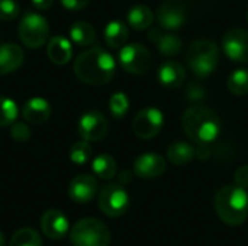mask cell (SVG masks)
<instances>
[{
	"label": "cell",
	"mask_w": 248,
	"mask_h": 246,
	"mask_svg": "<svg viewBox=\"0 0 248 246\" xmlns=\"http://www.w3.org/2000/svg\"><path fill=\"white\" fill-rule=\"evenodd\" d=\"M90 0H61L62 6L68 10H81L89 4Z\"/></svg>",
	"instance_id": "obj_34"
},
{
	"label": "cell",
	"mask_w": 248,
	"mask_h": 246,
	"mask_svg": "<svg viewBox=\"0 0 248 246\" xmlns=\"http://www.w3.org/2000/svg\"><path fill=\"white\" fill-rule=\"evenodd\" d=\"M119 62L122 68L129 74H145L151 64L153 57L151 52L141 43H129L121 48L119 51Z\"/></svg>",
	"instance_id": "obj_7"
},
{
	"label": "cell",
	"mask_w": 248,
	"mask_h": 246,
	"mask_svg": "<svg viewBox=\"0 0 248 246\" xmlns=\"http://www.w3.org/2000/svg\"><path fill=\"white\" fill-rule=\"evenodd\" d=\"M166 170H167L166 159L161 155L153 152L140 155L134 162V173L140 178H147V180L157 178L163 175Z\"/></svg>",
	"instance_id": "obj_13"
},
{
	"label": "cell",
	"mask_w": 248,
	"mask_h": 246,
	"mask_svg": "<svg viewBox=\"0 0 248 246\" xmlns=\"http://www.w3.org/2000/svg\"><path fill=\"white\" fill-rule=\"evenodd\" d=\"M234 181L237 186L243 187V188H248V165H243L240 167L235 174H234Z\"/></svg>",
	"instance_id": "obj_33"
},
{
	"label": "cell",
	"mask_w": 248,
	"mask_h": 246,
	"mask_svg": "<svg viewBox=\"0 0 248 246\" xmlns=\"http://www.w3.org/2000/svg\"><path fill=\"white\" fill-rule=\"evenodd\" d=\"M19 39L28 48L36 49L41 48L49 36V26L44 16L38 13H25L19 28H17Z\"/></svg>",
	"instance_id": "obj_6"
},
{
	"label": "cell",
	"mask_w": 248,
	"mask_h": 246,
	"mask_svg": "<svg viewBox=\"0 0 248 246\" xmlns=\"http://www.w3.org/2000/svg\"><path fill=\"white\" fill-rule=\"evenodd\" d=\"M20 7L15 0H0V20L9 22L19 16Z\"/></svg>",
	"instance_id": "obj_31"
},
{
	"label": "cell",
	"mask_w": 248,
	"mask_h": 246,
	"mask_svg": "<svg viewBox=\"0 0 248 246\" xmlns=\"http://www.w3.org/2000/svg\"><path fill=\"white\" fill-rule=\"evenodd\" d=\"M92 155H93V149L87 141L76 142L70 149V159L77 165L87 164L92 159Z\"/></svg>",
	"instance_id": "obj_29"
},
{
	"label": "cell",
	"mask_w": 248,
	"mask_h": 246,
	"mask_svg": "<svg viewBox=\"0 0 248 246\" xmlns=\"http://www.w3.org/2000/svg\"><path fill=\"white\" fill-rule=\"evenodd\" d=\"M247 20H248V10H247Z\"/></svg>",
	"instance_id": "obj_38"
},
{
	"label": "cell",
	"mask_w": 248,
	"mask_h": 246,
	"mask_svg": "<svg viewBox=\"0 0 248 246\" xmlns=\"http://www.w3.org/2000/svg\"><path fill=\"white\" fill-rule=\"evenodd\" d=\"M129 207V196L122 184H108L99 194V209L109 217H119Z\"/></svg>",
	"instance_id": "obj_8"
},
{
	"label": "cell",
	"mask_w": 248,
	"mask_h": 246,
	"mask_svg": "<svg viewBox=\"0 0 248 246\" xmlns=\"http://www.w3.org/2000/svg\"><path fill=\"white\" fill-rule=\"evenodd\" d=\"M17 106L13 100L0 96V128L10 126L17 117Z\"/></svg>",
	"instance_id": "obj_28"
},
{
	"label": "cell",
	"mask_w": 248,
	"mask_h": 246,
	"mask_svg": "<svg viewBox=\"0 0 248 246\" xmlns=\"http://www.w3.org/2000/svg\"><path fill=\"white\" fill-rule=\"evenodd\" d=\"M158 23L169 30L180 29L186 22V10L182 3L174 0H166L157 10Z\"/></svg>",
	"instance_id": "obj_14"
},
{
	"label": "cell",
	"mask_w": 248,
	"mask_h": 246,
	"mask_svg": "<svg viewBox=\"0 0 248 246\" xmlns=\"http://www.w3.org/2000/svg\"><path fill=\"white\" fill-rule=\"evenodd\" d=\"M4 244H6V239H4L3 233L0 232V246H4Z\"/></svg>",
	"instance_id": "obj_37"
},
{
	"label": "cell",
	"mask_w": 248,
	"mask_h": 246,
	"mask_svg": "<svg viewBox=\"0 0 248 246\" xmlns=\"http://www.w3.org/2000/svg\"><path fill=\"white\" fill-rule=\"evenodd\" d=\"M97 181L90 174H80L74 177L68 186V196L74 203L84 204L94 199L97 194Z\"/></svg>",
	"instance_id": "obj_12"
},
{
	"label": "cell",
	"mask_w": 248,
	"mask_h": 246,
	"mask_svg": "<svg viewBox=\"0 0 248 246\" xmlns=\"http://www.w3.org/2000/svg\"><path fill=\"white\" fill-rule=\"evenodd\" d=\"M46 54H48V58L51 59V62H54L57 65H64L71 59L73 48H71V43L68 39L58 35V36H54L49 39L48 46H46Z\"/></svg>",
	"instance_id": "obj_19"
},
{
	"label": "cell",
	"mask_w": 248,
	"mask_h": 246,
	"mask_svg": "<svg viewBox=\"0 0 248 246\" xmlns=\"http://www.w3.org/2000/svg\"><path fill=\"white\" fill-rule=\"evenodd\" d=\"M219 219L228 226H241L248 219V193L240 186L221 187L214 199Z\"/></svg>",
	"instance_id": "obj_3"
},
{
	"label": "cell",
	"mask_w": 248,
	"mask_h": 246,
	"mask_svg": "<svg viewBox=\"0 0 248 246\" xmlns=\"http://www.w3.org/2000/svg\"><path fill=\"white\" fill-rule=\"evenodd\" d=\"M222 48L225 55L235 62H248V30L231 29L224 35Z\"/></svg>",
	"instance_id": "obj_11"
},
{
	"label": "cell",
	"mask_w": 248,
	"mask_h": 246,
	"mask_svg": "<svg viewBox=\"0 0 248 246\" xmlns=\"http://www.w3.org/2000/svg\"><path fill=\"white\" fill-rule=\"evenodd\" d=\"M70 241L74 246H109L110 232L103 222L86 217L71 228Z\"/></svg>",
	"instance_id": "obj_5"
},
{
	"label": "cell",
	"mask_w": 248,
	"mask_h": 246,
	"mask_svg": "<svg viewBox=\"0 0 248 246\" xmlns=\"http://www.w3.org/2000/svg\"><path fill=\"white\" fill-rule=\"evenodd\" d=\"M10 136L16 141V142H26L31 138V129L28 125L25 123H15L10 128Z\"/></svg>",
	"instance_id": "obj_32"
},
{
	"label": "cell",
	"mask_w": 248,
	"mask_h": 246,
	"mask_svg": "<svg viewBox=\"0 0 248 246\" xmlns=\"http://www.w3.org/2000/svg\"><path fill=\"white\" fill-rule=\"evenodd\" d=\"M22 116L26 122L32 125H42L51 116V106L45 99H31L22 107Z\"/></svg>",
	"instance_id": "obj_17"
},
{
	"label": "cell",
	"mask_w": 248,
	"mask_h": 246,
	"mask_svg": "<svg viewBox=\"0 0 248 246\" xmlns=\"http://www.w3.org/2000/svg\"><path fill=\"white\" fill-rule=\"evenodd\" d=\"M195 155L196 149L187 142L176 141L167 148V159L174 165H186L195 158Z\"/></svg>",
	"instance_id": "obj_20"
},
{
	"label": "cell",
	"mask_w": 248,
	"mask_h": 246,
	"mask_svg": "<svg viewBox=\"0 0 248 246\" xmlns=\"http://www.w3.org/2000/svg\"><path fill=\"white\" fill-rule=\"evenodd\" d=\"M92 168L93 173L102 178V180H110L116 175L118 171V164L115 161V158L109 154H100L97 155L93 162H92Z\"/></svg>",
	"instance_id": "obj_23"
},
{
	"label": "cell",
	"mask_w": 248,
	"mask_h": 246,
	"mask_svg": "<svg viewBox=\"0 0 248 246\" xmlns=\"http://www.w3.org/2000/svg\"><path fill=\"white\" fill-rule=\"evenodd\" d=\"M157 78L163 87L179 88L186 81V70L177 61H166L161 64L157 72Z\"/></svg>",
	"instance_id": "obj_16"
},
{
	"label": "cell",
	"mask_w": 248,
	"mask_h": 246,
	"mask_svg": "<svg viewBox=\"0 0 248 246\" xmlns=\"http://www.w3.org/2000/svg\"><path fill=\"white\" fill-rule=\"evenodd\" d=\"M129 107V100L124 93H115L110 100H109V109L113 117L116 119H122Z\"/></svg>",
	"instance_id": "obj_30"
},
{
	"label": "cell",
	"mask_w": 248,
	"mask_h": 246,
	"mask_svg": "<svg viewBox=\"0 0 248 246\" xmlns=\"http://www.w3.org/2000/svg\"><path fill=\"white\" fill-rule=\"evenodd\" d=\"M129 29L121 20H112L105 28V41L110 48H122L128 41Z\"/></svg>",
	"instance_id": "obj_21"
},
{
	"label": "cell",
	"mask_w": 248,
	"mask_h": 246,
	"mask_svg": "<svg viewBox=\"0 0 248 246\" xmlns=\"http://www.w3.org/2000/svg\"><path fill=\"white\" fill-rule=\"evenodd\" d=\"M70 38L80 46H89L96 39L94 28L89 22L78 20L70 28Z\"/></svg>",
	"instance_id": "obj_24"
},
{
	"label": "cell",
	"mask_w": 248,
	"mask_h": 246,
	"mask_svg": "<svg viewBox=\"0 0 248 246\" xmlns=\"http://www.w3.org/2000/svg\"><path fill=\"white\" fill-rule=\"evenodd\" d=\"M9 246H42V239L36 231L31 228H22L15 232Z\"/></svg>",
	"instance_id": "obj_26"
},
{
	"label": "cell",
	"mask_w": 248,
	"mask_h": 246,
	"mask_svg": "<svg viewBox=\"0 0 248 246\" xmlns=\"http://www.w3.org/2000/svg\"><path fill=\"white\" fill-rule=\"evenodd\" d=\"M227 87L234 96H246L248 93V70L246 68L235 70L228 77Z\"/></svg>",
	"instance_id": "obj_25"
},
{
	"label": "cell",
	"mask_w": 248,
	"mask_h": 246,
	"mask_svg": "<svg viewBox=\"0 0 248 246\" xmlns=\"http://www.w3.org/2000/svg\"><path fill=\"white\" fill-rule=\"evenodd\" d=\"M109 125L106 117L96 110L87 112L78 120V133L87 142H97L108 133Z\"/></svg>",
	"instance_id": "obj_10"
},
{
	"label": "cell",
	"mask_w": 248,
	"mask_h": 246,
	"mask_svg": "<svg viewBox=\"0 0 248 246\" xmlns=\"http://www.w3.org/2000/svg\"><path fill=\"white\" fill-rule=\"evenodd\" d=\"M154 22V12L145 4H137L128 12V23L137 29L144 30L148 29Z\"/></svg>",
	"instance_id": "obj_22"
},
{
	"label": "cell",
	"mask_w": 248,
	"mask_h": 246,
	"mask_svg": "<svg viewBox=\"0 0 248 246\" xmlns=\"http://www.w3.org/2000/svg\"><path fill=\"white\" fill-rule=\"evenodd\" d=\"M68 228L70 222L65 217V215L60 210L51 209L45 212L41 217V229L44 235L49 239H62L68 233Z\"/></svg>",
	"instance_id": "obj_15"
},
{
	"label": "cell",
	"mask_w": 248,
	"mask_h": 246,
	"mask_svg": "<svg viewBox=\"0 0 248 246\" xmlns=\"http://www.w3.org/2000/svg\"><path fill=\"white\" fill-rule=\"evenodd\" d=\"M74 74L84 84L100 86L109 83L116 70L113 57L100 46L81 52L74 61Z\"/></svg>",
	"instance_id": "obj_1"
},
{
	"label": "cell",
	"mask_w": 248,
	"mask_h": 246,
	"mask_svg": "<svg viewBox=\"0 0 248 246\" xmlns=\"http://www.w3.org/2000/svg\"><path fill=\"white\" fill-rule=\"evenodd\" d=\"M23 62V51L16 43L0 45V74L16 71Z\"/></svg>",
	"instance_id": "obj_18"
},
{
	"label": "cell",
	"mask_w": 248,
	"mask_h": 246,
	"mask_svg": "<svg viewBox=\"0 0 248 246\" xmlns=\"http://www.w3.org/2000/svg\"><path fill=\"white\" fill-rule=\"evenodd\" d=\"M182 126L187 138L199 145H209L221 133V119L218 113L206 106L189 107L182 117Z\"/></svg>",
	"instance_id": "obj_2"
},
{
	"label": "cell",
	"mask_w": 248,
	"mask_h": 246,
	"mask_svg": "<svg viewBox=\"0 0 248 246\" xmlns=\"http://www.w3.org/2000/svg\"><path fill=\"white\" fill-rule=\"evenodd\" d=\"M163 123V113L158 109L147 107L135 115L132 120V132L140 139H151L160 133Z\"/></svg>",
	"instance_id": "obj_9"
},
{
	"label": "cell",
	"mask_w": 248,
	"mask_h": 246,
	"mask_svg": "<svg viewBox=\"0 0 248 246\" xmlns=\"http://www.w3.org/2000/svg\"><path fill=\"white\" fill-rule=\"evenodd\" d=\"M131 174H129V171H124L122 174H121V177H119V180H121V184H124V183H129L131 181V177H129Z\"/></svg>",
	"instance_id": "obj_36"
},
{
	"label": "cell",
	"mask_w": 248,
	"mask_h": 246,
	"mask_svg": "<svg viewBox=\"0 0 248 246\" xmlns=\"http://www.w3.org/2000/svg\"><path fill=\"white\" fill-rule=\"evenodd\" d=\"M157 43H158L160 52L166 57H174L182 51V39L173 33L161 35Z\"/></svg>",
	"instance_id": "obj_27"
},
{
	"label": "cell",
	"mask_w": 248,
	"mask_h": 246,
	"mask_svg": "<svg viewBox=\"0 0 248 246\" xmlns=\"http://www.w3.org/2000/svg\"><path fill=\"white\" fill-rule=\"evenodd\" d=\"M52 3H54V0H32V4L39 10H45V9L51 7Z\"/></svg>",
	"instance_id": "obj_35"
},
{
	"label": "cell",
	"mask_w": 248,
	"mask_h": 246,
	"mask_svg": "<svg viewBox=\"0 0 248 246\" xmlns=\"http://www.w3.org/2000/svg\"><path fill=\"white\" fill-rule=\"evenodd\" d=\"M186 62L196 75L208 77L218 67L219 48L209 39H198L189 46L186 52Z\"/></svg>",
	"instance_id": "obj_4"
}]
</instances>
